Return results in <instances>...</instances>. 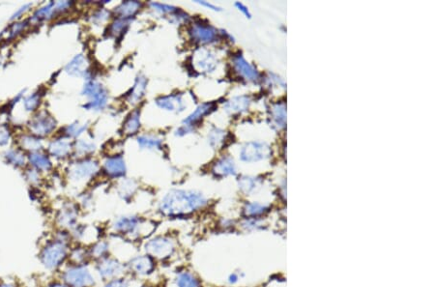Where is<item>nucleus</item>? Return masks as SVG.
I'll return each instance as SVG.
<instances>
[{
	"label": "nucleus",
	"instance_id": "1",
	"mask_svg": "<svg viewBox=\"0 0 435 287\" xmlns=\"http://www.w3.org/2000/svg\"><path fill=\"white\" fill-rule=\"evenodd\" d=\"M207 198L201 193L192 190H171L159 204V212L171 218L194 214L207 205Z\"/></svg>",
	"mask_w": 435,
	"mask_h": 287
},
{
	"label": "nucleus",
	"instance_id": "2",
	"mask_svg": "<svg viewBox=\"0 0 435 287\" xmlns=\"http://www.w3.org/2000/svg\"><path fill=\"white\" fill-rule=\"evenodd\" d=\"M144 254L157 260H166L176 252V242L167 235H157L148 239L144 243Z\"/></svg>",
	"mask_w": 435,
	"mask_h": 287
},
{
	"label": "nucleus",
	"instance_id": "3",
	"mask_svg": "<svg viewBox=\"0 0 435 287\" xmlns=\"http://www.w3.org/2000/svg\"><path fill=\"white\" fill-rule=\"evenodd\" d=\"M144 220L138 216L126 215L117 218L113 224L116 234L123 236L129 240H137L147 236L143 231Z\"/></svg>",
	"mask_w": 435,
	"mask_h": 287
},
{
	"label": "nucleus",
	"instance_id": "4",
	"mask_svg": "<svg viewBox=\"0 0 435 287\" xmlns=\"http://www.w3.org/2000/svg\"><path fill=\"white\" fill-rule=\"evenodd\" d=\"M69 255L68 243L58 239L49 243L42 250L41 262L49 270L61 266Z\"/></svg>",
	"mask_w": 435,
	"mask_h": 287
},
{
	"label": "nucleus",
	"instance_id": "5",
	"mask_svg": "<svg viewBox=\"0 0 435 287\" xmlns=\"http://www.w3.org/2000/svg\"><path fill=\"white\" fill-rule=\"evenodd\" d=\"M62 278L69 287H91L95 284L94 276L85 264L68 267L63 272Z\"/></svg>",
	"mask_w": 435,
	"mask_h": 287
},
{
	"label": "nucleus",
	"instance_id": "6",
	"mask_svg": "<svg viewBox=\"0 0 435 287\" xmlns=\"http://www.w3.org/2000/svg\"><path fill=\"white\" fill-rule=\"evenodd\" d=\"M126 271L138 277H149L155 272L156 260L148 255H138L131 257L125 264Z\"/></svg>",
	"mask_w": 435,
	"mask_h": 287
},
{
	"label": "nucleus",
	"instance_id": "7",
	"mask_svg": "<svg viewBox=\"0 0 435 287\" xmlns=\"http://www.w3.org/2000/svg\"><path fill=\"white\" fill-rule=\"evenodd\" d=\"M126 271L124 264L117 258L105 257L98 260L96 264V272L103 280H111L116 277H122Z\"/></svg>",
	"mask_w": 435,
	"mask_h": 287
},
{
	"label": "nucleus",
	"instance_id": "8",
	"mask_svg": "<svg viewBox=\"0 0 435 287\" xmlns=\"http://www.w3.org/2000/svg\"><path fill=\"white\" fill-rule=\"evenodd\" d=\"M83 95L91 99L89 103L84 105V107L88 110H102L107 102V93L102 85L97 82H87L83 88Z\"/></svg>",
	"mask_w": 435,
	"mask_h": 287
},
{
	"label": "nucleus",
	"instance_id": "9",
	"mask_svg": "<svg viewBox=\"0 0 435 287\" xmlns=\"http://www.w3.org/2000/svg\"><path fill=\"white\" fill-rule=\"evenodd\" d=\"M191 38L198 44H209L217 38V30L209 24L196 22L190 29Z\"/></svg>",
	"mask_w": 435,
	"mask_h": 287
},
{
	"label": "nucleus",
	"instance_id": "10",
	"mask_svg": "<svg viewBox=\"0 0 435 287\" xmlns=\"http://www.w3.org/2000/svg\"><path fill=\"white\" fill-rule=\"evenodd\" d=\"M268 147L263 144L249 142L247 144L241 151V159L245 162L259 161L268 155Z\"/></svg>",
	"mask_w": 435,
	"mask_h": 287
},
{
	"label": "nucleus",
	"instance_id": "11",
	"mask_svg": "<svg viewBox=\"0 0 435 287\" xmlns=\"http://www.w3.org/2000/svg\"><path fill=\"white\" fill-rule=\"evenodd\" d=\"M156 104L163 110L171 113H181L185 109L182 96L178 94L160 97L156 100Z\"/></svg>",
	"mask_w": 435,
	"mask_h": 287
},
{
	"label": "nucleus",
	"instance_id": "12",
	"mask_svg": "<svg viewBox=\"0 0 435 287\" xmlns=\"http://www.w3.org/2000/svg\"><path fill=\"white\" fill-rule=\"evenodd\" d=\"M214 107L215 106L213 103H202L198 105L197 110L194 113H191L183 121L182 126L193 131L194 127L197 126V124L199 123L202 120V118H204V116H206L207 114L214 111Z\"/></svg>",
	"mask_w": 435,
	"mask_h": 287
},
{
	"label": "nucleus",
	"instance_id": "13",
	"mask_svg": "<svg viewBox=\"0 0 435 287\" xmlns=\"http://www.w3.org/2000/svg\"><path fill=\"white\" fill-rule=\"evenodd\" d=\"M98 170V165L92 161H84L74 165L71 169V177L76 180L86 179L93 176Z\"/></svg>",
	"mask_w": 435,
	"mask_h": 287
},
{
	"label": "nucleus",
	"instance_id": "14",
	"mask_svg": "<svg viewBox=\"0 0 435 287\" xmlns=\"http://www.w3.org/2000/svg\"><path fill=\"white\" fill-rule=\"evenodd\" d=\"M126 164L121 156L108 158L104 163V170L112 177H122L126 174Z\"/></svg>",
	"mask_w": 435,
	"mask_h": 287
},
{
	"label": "nucleus",
	"instance_id": "15",
	"mask_svg": "<svg viewBox=\"0 0 435 287\" xmlns=\"http://www.w3.org/2000/svg\"><path fill=\"white\" fill-rule=\"evenodd\" d=\"M197 68L202 72H213L216 68L217 62L215 56L207 51V50H199L197 52V62H196Z\"/></svg>",
	"mask_w": 435,
	"mask_h": 287
},
{
	"label": "nucleus",
	"instance_id": "16",
	"mask_svg": "<svg viewBox=\"0 0 435 287\" xmlns=\"http://www.w3.org/2000/svg\"><path fill=\"white\" fill-rule=\"evenodd\" d=\"M175 287H202L201 280L191 271L178 272L174 277Z\"/></svg>",
	"mask_w": 435,
	"mask_h": 287
},
{
	"label": "nucleus",
	"instance_id": "17",
	"mask_svg": "<svg viewBox=\"0 0 435 287\" xmlns=\"http://www.w3.org/2000/svg\"><path fill=\"white\" fill-rule=\"evenodd\" d=\"M233 64L235 67V70L245 79L249 81H256L259 78V73L257 70L250 66L248 62L246 61L241 55H237L233 59Z\"/></svg>",
	"mask_w": 435,
	"mask_h": 287
},
{
	"label": "nucleus",
	"instance_id": "18",
	"mask_svg": "<svg viewBox=\"0 0 435 287\" xmlns=\"http://www.w3.org/2000/svg\"><path fill=\"white\" fill-rule=\"evenodd\" d=\"M141 8V3L138 1H125L116 9L115 13L119 19H130Z\"/></svg>",
	"mask_w": 435,
	"mask_h": 287
},
{
	"label": "nucleus",
	"instance_id": "19",
	"mask_svg": "<svg viewBox=\"0 0 435 287\" xmlns=\"http://www.w3.org/2000/svg\"><path fill=\"white\" fill-rule=\"evenodd\" d=\"M146 86H147L146 78L143 76H138L136 78V81L132 91L129 94V98H128L129 103H138L141 100V98L144 96Z\"/></svg>",
	"mask_w": 435,
	"mask_h": 287
},
{
	"label": "nucleus",
	"instance_id": "20",
	"mask_svg": "<svg viewBox=\"0 0 435 287\" xmlns=\"http://www.w3.org/2000/svg\"><path fill=\"white\" fill-rule=\"evenodd\" d=\"M235 165L230 158H222L213 167V173L217 176L235 174Z\"/></svg>",
	"mask_w": 435,
	"mask_h": 287
},
{
	"label": "nucleus",
	"instance_id": "21",
	"mask_svg": "<svg viewBox=\"0 0 435 287\" xmlns=\"http://www.w3.org/2000/svg\"><path fill=\"white\" fill-rule=\"evenodd\" d=\"M78 222V213L75 208L68 207L63 209L58 216V223L59 225L64 228H71L72 229L77 225Z\"/></svg>",
	"mask_w": 435,
	"mask_h": 287
},
{
	"label": "nucleus",
	"instance_id": "22",
	"mask_svg": "<svg viewBox=\"0 0 435 287\" xmlns=\"http://www.w3.org/2000/svg\"><path fill=\"white\" fill-rule=\"evenodd\" d=\"M110 249H111L110 243L106 241H104V240H101V241H98L97 243H95L88 252H89L90 257L95 258L97 260H100L104 257H108Z\"/></svg>",
	"mask_w": 435,
	"mask_h": 287
},
{
	"label": "nucleus",
	"instance_id": "23",
	"mask_svg": "<svg viewBox=\"0 0 435 287\" xmlns=\"http://www.w3.org/2000/svg\"><path fill=\"white\" fill-rule=\"evenodd\" d=\"M140 128V113L139 111H135L131 113L124 123V133L126 134H134Z\"/></svg>",
	"mask_w": 435,
	"mask_h": 287
},
{
	"label": "nucleus",
	"instance_id": "24",
	"mask_svg": "<svg viewBox=\"0 0 435 287\" xmlns=\"http://www.w3.org/2000/svg\"><path fill=\"white\" fill-rule=\"evenodd\" d=\"M137 144L140 148L149 150H157L162 147V140L151 135H142L137 137Z\"/></svg>",
	"mask_w": 435,
	"mask_h": 287
},
{
	"label": "nucleus",
	"instance_id": "25",
	"mask_svg": "<svg viewBox=\"0 0 435 287\" xmlns=\"http://www.w3.org/2000/svg\"><path fill=\"white\" fill-rule=\"evenodd\" d=\"M85 65V59L83 55H77L72 62H70L66 68V71L70 75L74 76H82L85 72L83 71Z\"/></svg>",
	"mask_w": 435,
	"mask_h": 287
},
{
	"label": "nucleus",
	"instance_id": "26",
	"mask_svg": "<svg viewBox=\"0 0 435 287\" xmlns=\"http://www.w3.org/2000/svg\"><path fill=\"white\" fill-rule=\"evenodd\" d=\"M248 105H249V99L247 97H239L228 102L226 107L228 111L235 113V112L245 111L248 107Z\"/></svg>",
	"mask_w": 435,
	"mask_h": 287
},
{
	"label": "nucleus",
	"instance_id": "27",
	"mask_svg": "<svg viewBox=\"0 0 435 287\" xmlns=\"http://www.w3.org/2000/svg\"><path fill=\"white\" fill-rule=\"evenodd\" d=\"M90 257L89 252L84 249L83 247H76L72 249L70 258L72 260V265H82L87 260V258Z\"/></svg>",
	"mask_w": 435,
	"mask_h": 287
},
{
	"label": "nucleus",
	"instance_id": "28",
	"mask_svg": "<svg viewBox=\"0 0 435 287\" xmlns=\"http://www.w3.org/2000/svg\"><path fill=\"white\" fill-rule=\"evenodd\" d=\"M71 145L64 140H57L51 145V151L56 157H65L70 152Z\"/></svg>",
	"mask_w": 435,
	"mask_h": 287
},
{
	"label": "nucleus",
	"instance_id": "29",
	"mask_svg": "<svg viewBox=\"0 0 435 287\" xmlns=\"http://www.w3.org/2000/svg\"><path fill=\"white\" fill-rule=\"evenodd\" d=\"M245 214L250 218H257L259 216L263 215L267 211V207L258 202L248 203L245 207Z\"/></svg>",
	"mask_w": 435,
	"mask_h": 287
},
{
	"label": "nucleus",
	"instance_id": "30",
	"mask_svg": "<svg viewBox=\"0 0 435 287\" xmlns=\"http://www.w3.org/2000/svg\"><path fill=\"white\" fill-rule=\"evenodd\" d=\"M34 126L38 127V129L36 130V132H39L38 133L46 134V133H50V132H52V130L55 128V122L52 120L51 117L45 116L44 118H41L39 120V122L35 124Z\"/></svg>",
	"mask_w": 435,
	"mask_h": 287
},
{
	"label": "nucleus",
	"instance_id": "31",
	"mask_svg": "<svg viewBox=\"0 0 435 287\" xmlns=\"http://www.w3.org/2000/svg\"><path fill=\"white\" fill-rule=\"evenodd\" d=\"M135 189H136V185L134 181L125 180L122 185L120 186L119 194L124 199H128L135 194Z\"/></svg>",
	"mask_w": 435,
	"mask_h": 287
},
{
	"label": "nucleus",
	"instance_id": "32",
	"mask_svg": "<svg viewBox=\"0 0 435 287\" xmlns=\"http://www.w3.org/2000/svg\"><path fill=\"white\" fill-rule=\"evenodd\" d=\"M30 161L39 169H49L52 165L50 160L44 155H31Z\"/></svg>",
	"mask_w": 435,
	"mask_h": 287
},
{
	"label": "nucleus",
	"instance_id": "33",
	"mask_svg": "<svg viewBox=\"0 0 435 287\" xmlns=\"http://www.w3.org/2000/svg\"><path fill=\"white\" fill-rule=\"evenodd\" d=\"M131 20L130 19H118L114 21V23L111 26V33L114 35H119L121 33H123L126 28L128 27V25L130 24Z\"/></svg>",
	"mask_w": 435,
	"mask_h": 287
},
{
	"label": "nucleus",
	"instance_id": "34",
	"mask_svg": "<svg viewBox=\"0 0 435 287\" xmlns=\"http://www.w3.org/2000/svg\"><path fill=\"white\" fill-rule=\"evenodd\" d=\"M239 186H240V189H241L244 193H246V194H250L251 192H253V191L256 190V188H257V186H258V183H257V180H256V179H253V178L245 177V178H242V179L240 180Z\"/></svg>",
	"mask_w": 435,
	"mask_h": 287
},
{
	"label": "nucleus",
	"instance_id": "35",
	"mask_svg": "<svg viewBox=\"0 0 435 287\" xmlns=\"http://www.w3.org/2000/svg\"><path fill=\"white\" fill-rule=\"evenodd\" d=\"M150 6L154 9V10L162 13V14H174L178 11V8L174 6H170L167 4H163V3H158V2H152L150 3Z\"/></svg>",
	"mask_w": 435,
	"mask_h": 287
},
{
	"label": "nucleus",
	"instance_id": "36",
	"mask_svg": "<svg viewBox=\"0 0 435 287\" xmlns=\"http://www.w3.org/2000/svg\"><path fill=\"white\" fill-rule=\"evenodd\" d=\"M103 287H131V283L128 278L119 277L107 280Z\"/></svg>",
	"mask_w": 435,
	"mask_h": 287
},
{
	"label": "nucleus",
	"instance_id": "37",
	"mask_svg": "<svg viewBox=\"0 0 435 287\" xmlns=\"http://www.w3.org/2000/svg\"><path fill=\"white\" fill-rule=\"evenodd\" d=\"M223 138H224V132L218 129L212 131L209 134V142L213 147H216L221 144L223 141Z\"/></svg>",
	"mask_w": 435,
	"mask_h": 287
},
{
	"label": "nucleus",
	"instance_id": "38",
	"mask_svg": "<svg viewBox=\"0 0 435 287\" xmlns=\"http://www.w3.org/2000/svg\"><path fill=\"white\" fill-rule=\"evenodd\" d=\"M85 126H81V125H77V124H72V125H70L68 128H67V132L66 133H68L69 135H72V136H77V135H79V134H81V133H83V131L85 130Z\"/></svg>",
	"mask_w": 435,
	"mask_h": 287
},
{
	"label": "nucleus",
	"instance_id": "39",
	"mask_svg": "<svg viewBox=\"0 0 435 287\" xmlns=\"http://www.w3.org/2000/svg\"><path fill=\"white\" fill-rule=\"evenodd\" d=\"M79 149L83 151V153H88L94 150V146L92 144H87L85 141H80L79 144Z\"/></svg>",
	"mask_w": 435,
	"mask_h": 287
},
{
	"label": "nucleus",
	"instance_id": "40",
	"mask_svg": "<svg viewBox=\"0 0 435 287\" xmlns=\"http://www.w3.org/2000/svg\"><path fill=\"white\" fill-rule=\"evenodd\" d=\"M195 2H196V3H197V4H199V5H201V6H204V7H207V8H210L211 10H220V8H219V7H217V6H215V5H213V4H211V3H209V2H207V1H195Z\"/></svg>",
	"mask_w": 435,
	"mask_h": 287
},
{
	"label": "nucleus",
	"instance_id": "41",
	"mask_svg": "<svg viewBox=\"0 0 435 287\" xmlns=\"http://www.w3.org/2000/svg\"><path fill=\"white\" fill-rule=\"evenodd\" d=\"M239 275L236 273H232L230 274L228 277V281L229 284H235L236 282H238Z\"/></svg>",
	"mask_w": 435,
	"mask_h": 287
},
{
	"label": "nucleus",
	"instance_id": "42",
	"mask_svg": "<svg viewBox=\"0 0 435 287\" xmlns=\"http://www.w3.org/2000/svg\"><path fill=\"white\" fill-rule=\"evenodd\" d=\"M235 5L238 7L239 10L242 11L247 16V18H250V15H249V10L247 9V7H245L242 3H239V2H237Z\"/></svg>",
	"mask_w": 435,
	"mask_h": 287
},
{
	"label": "nucleus",
	"instance_id": "43",
	"mask_svg": "<svg viewBox=\"0 0 435 287\" xmlns=\"http://www.w3.org/2000/svg\"><path fill=\"white\" fill-rule=\"evenodd\" d=\"M48 287H69L67 284H65V283H61V282H55V283H52L51 285H49Z\"/></svg>",
	"mask_w": 435,
	"mask_h": 287
},
{
	"label": "nucleus",
	"instance_id": "44",
	"mask_svg": "<svg viewBox=\"0 0 435 287\" xmlns=\"http://www.w3.org/2000/svg\"><path fill=\"white\" fill-rule=\"evenodd\" d=\"M0 287H15V285L12 283H1Z\"/></svg>",
	"mask_w": 435,
	"mask_h": 287
},
{
	"label": "nucleus",
	"instance_id": "45",
	"mask_svg": "<svg viewBox=\"0 0 435 287\" xmlns=\"http://www.w3.org/2000/svg\"><path fill=\"white\" fill-rule=\"evenodd\" d=\"M137 287H153V286H150V285H147V284H142V285H140V286H137Z\"/></svg>",
	"mask_w": 435,
	"mask_h": 287
}]
</instances>
